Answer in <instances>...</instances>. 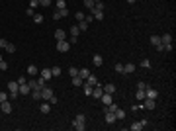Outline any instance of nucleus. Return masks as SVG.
Listing matches in <instances>:
<instances>
[{"instance_id":"nucleus-1","label":"nucleus","mask_w":176,"mask_h":131,"mask_svg":"<svg viewBox=\"0 0 176 131\" xmlns=\"http://www.w3.org/2000/svg\"><path fill=\"white\" fill-rule=\"evenodd\" d=\"M8 94H10L12 98H16V96L20 94V84H18V80H10V82H8Z\"/></svg>"},{"instance_id":"nucleus-2","label":"nucleus","mask_w":176,"mask_h":131,"mask_svg":"<svg viewBox=\"0 0 176 131\" xmlns=\"http://www.w3.org/2000/svg\"><path fill=\"white\" fill-rule=\"evenodd\" d=\"M53 94H55V92H53V88H49L47 84L41 88V100H49L51 96H53Z\"/></svg>"},{"instance_id":"nucleus-3","label":"nucleus","mask_w":176,"mask_h":131,"mask_svg":"<svg viewBox=\"0 0 176 131\" xmlns=\"http://www.w3.org/2000/svg\"><path fill=\"white\" fill-rule=\"evenodd\" d=\"M69 49H71V43H69V41H65V39H63V41H57V51L67 53Z\"/></svg>"},{"instance_id":"nucleus-4","label":"nucleus","mask_w":176,"mask_h":131,"mask_svg":"<svg viewBox=\"0 0 176 131\" xmlns=\"http://www.w3.org/2000/svg\"><path fill=\"white\" fill-rule=\"evenodd\" d=\"M141 104H143L145 110H155V106H157V100H153V98H145Z\"/></svg>"},{"instance_id":"nucleus-5","label":"nucleus","mask_w":176,"mask_h":131,"mask_svg":"<svg viewBox=\"0 0 176 131\" xmlns=\"http://www.w3.org/2000/svg\"><path fill=\"white\" fill-rule=\"evenodd\" d=\"M147 123H149V121L147 120H141V121H135V123H133L131 125V131H141L145 127V125H147Z\"/></svg>"},{"instance_id":"nucleus-6","label":"nucleus","mask_w":176,"mask_h":131,"mask_svg":"<svg viewBox=\"0 0 176 131\" xmlns=\"http://www.w3.org/2000/svg\"><path fill=\"white\" fill-rule=\"evenodd\" d=\"M0 112H2V114H10L12 112V104L8 100H6V102H0Z\"/></svg>"},{"instance_id":"nucleus-7","label":"nucleus","mask_w":176,"mask_h":131,"mask_svg":"<svg viewBox=\"0 0 176 131\" xmlns=\"http://www.w3.org/2000/svg\"><path fill=\"white\" fill-rule=\"evenodd\" d=\"M145 94H147V98H153V100H157V96H159V94H157V90L151 88V86L145 88Z\"/></svg>"},{"instance_id":"nucleus-8","label":"nucleus","mask_w":176,"mask_h":131,"mask_svg":"<svg viewBox=\"0 0 176 131\" xmlns=\"http://www.w3.org/2000/svg\"><path fill=\"white\" fill-rule=\"evenodd\" d=\"M100 100H102V104H104V106H110L112 102H114V100H112V94H108V92H104Z\"/></svg>"},{"instance_id":"nucleus-9","label":"nucleus","mask_w":176,"mask_h":131,"mask_svg":"<svg viewBox=\"0 0 176 131\" xmlns=\"http://www.w3.org/2000/svg\"><path fill=\"white\" fill-rule=\"evenodd\" d=\"M84 82H86V84H90V86L94 88V86H96V84H98V78L94 77V75H88V77H86V80H84Z\"/></svg>"},{"instance_id":"nucleus-10","label":"nucleus","mask_w":176,"mask_h":131,"mask_svg":"<svg viewBox=\"0 0 176 131\" xmlns=\"http://www.w3.org/2000/svg\"><path fill=\"white\" fill-rule=\"evenodd\" d=\"M135 69H137V67L133 65V63H125V65H123V73L131 75V73H135Z\"/></svg>"},{"instance_id":"nucleus-11","label":"nucleus","mask_w":176,"mask_h":131,"mask_svg":"<svg viewBox=\"0 0 176 131\" xmlns=\"http://www.w3.org/2000/svg\"><path fill=\"white\" fill-rule=\"evenodd\" d=\"M92 16H94V20H104V10H98V8H94L92 10Z\"/></svg>"},{"instance_id":"nucleus-12","label":"nucleus","mask_w":176,"mask_h":131,"mask_svg":"<svg viewBox=\"0 0 176 131\" xmlns=\"http://www.w3.org/2000/svg\"><path fill=\"white\" fill-rule=\"evenodd\" d=\"M106 121H108V123H116V121H118V118H116V114H114V112H106Z\"/></svg>"},{"instance_id":"nucleus-13","label":"nucleus","mask_w":176,"mask_h":131,"mask_svg":"<svg viewBox=\"0 0 176 131\" xmlns=\"http://www.w3.org/2000/svg\"><path fill=\"white\" fill-rule=\"evenodd\" d=\"M39 75H41V78H45V80H49V78L53 77V75H51V69H41Z\"/></svg>"},{"instance_id":"nucleus-14","label":"nucleus","mask_w":176,"mask_h":131,"mask_svg":"<svg viewBox=\"0 0 176 131\" xmlns=\"http://www.w3.org/2000/svg\"><path fill=\"white\" fill-rule=\"evenodd\" d=\"M104 92H108V94H114L116 92V84H112V82H108V84H104Z\"/></svg>"},{"instance_id":"nucleus-15","label":"nucleus","mask_w":176,"mask_h":131,"mask_svg":"<svg viewBox=\"0 0 176 131\" xmlns=\"http://www.w3.org/2000/svg\"><path fill=\"white\" fill-rule=\"evenodd\" d=\"M67 37V32H63V30H55V39L57 41H63Z\"/></svg>"},{"instance_id":"nucleus-16","label":"nucleus","mask_w":176,"mask_h":131,"mask_svg":"<svg viewBox=\"0 0 176 131\" xmlns=\"http://www.w3.org/2000/svg\"><path fill=\"white\" fill-rule=\"evenodd\" d=\"M161 43H163V45L172 43V35H170V33H165V35H161Z\"/></svg>"},{"instance_id":"nucleus-17","label":"nucleus","mask_w":176,"mask_h":131,"mask_svg":"<svg viewBox=\"0 0 176 131\" xmlns=\"http://www.w3.org/2000/svg\"><path fill=\"white\" fill-rule=\"evenodd\" d=\"M28 75H30V77H35V75H39V69H37L35 65H30V67H28Z\"/></svg>"},{"instance_id":"nucleus-18","label":"nucleus","mask_w":176,"mask_h":131,"mask_svg":"<svg viewBox=\"0 0 176 131\" xmlns=\"http://www.w3.org/2000/svg\"><path fill=\"white\" fill-rule=\"evenodd\" d=\"M32 100H41V88H33L32 90Z\"/></svg>"},{"instance_id":"nucleus-19","label":"nucleus","mask_w":176,"mask_h":131,"mask_svg":"<svg viewBox=\"0 0 176 131\" xmlns=\"http://www.w3.org/2000/svg\"><path fill=\"white\" fill-rule=\"evenodd\" d=\"M73 129H77V131H84L86 129V125H84V123H80V121H73Z\"/></svg>"},{"instance_id":"nucleus-20","label":"nucleus","mask_w":176,"mask_h":131,"mask_svg":"<svg viewBox=\"0 0 176 131\" xmlns=\"http://www.w3.org/2000/svg\"><path fill=\"white\" fill-rule=\"evenodd\" d=\"M39 112H41V114H49V112H51V104H47V100H45V104L39 106Z\"/></svg>"},{"instance_id":"nucleus-21","label":"nucleus","mask_w":176,"mask_h":131,"mask_svg":"<svg viewBox=\"0 0 176 131\" xmlns=\"http://www.w3.org/2000/svg\"><path fill=\"white\" fill-rule=\"evenodd\" d=\"M32 92V88H30V84L26 82V84H20V94H30Z\"/></svg>"},{"instance_id":"nucleus-22","label":"nucleus","mask_w":176,"mask_h":131,"mask_svg":"<svg viewBox=\"0 0 176 131\" xmlns=\"http://www.w3.org/2000/svg\"><path fill=\"white\" fill-rule=\"evenodd\" d=\"M84 84V78H80V77H73V86H82Z\"/></svg>"},{"instance_id":"nucleus-23","label":"nucleus","mask_w":176,"mask_h":131,"mask_svg":"<svg viewBox=\"0 0 176 131\" xmlns=\"http://www.w3.org/2000/svg\"><path fill=\"white\" fill-rule=\"evenodd\" d=\"M92 63H94V67H100L102 63H104V59H102V55H94V59H92Z\"/></svg>"},{"instance_id":"nucleus-24","label":"nucleus","mask_w":176,"mask_h":131,"mask_svg":"<svg viewBox=\"0 0 176 131\" xmlns=\"http://www.w3.org/2000/svg\"><path fill=\"white\" fill-rule=\"evenodd\" d=\"M55 8H57V10H65V8H67V2H65V0H57V2H55Z\"/></svg>"},{"instance_id":"nucleus-25","label":"nucleus","mask_w":176,"mask_h":131,"mask_svg":"<svg viewBox=\"0 0 176 131\" xmlns=\"http://www.w3.org/2000/svg\"><path fill=\"white\" fill-rule=\"evenodd\" d=\"M88 26H90V24H88L86 20H82V22H78V30H80V32H86Z\"/></svg>"},{"instance_id":"nucleus-26","label":"nucleus","mask_w":176,"mask_h":131,"mask_svg":"<svg viewBox=\"0 0 176 131\" xmlns=\"http://www.w3.org/2000/svg\"><path fill=\"white\" fill-rule=\"evenodd\" d=\"M69 33H71L73 37H78V33H80V30H78V26H73V28L69 30Z\"/></svg>"},{"instance_id":"nucleus-27","label":"nucleus","mask_w":176,"mask_h":131,"mask_svg":"<svg viewBox=\"0 0 176 131\" xmlns=\"http://www.w3.org/2000/svg\"><path fill=\"white\" fill-rule=\"evenodd\" d=\"M135 96H137V100H139V102H143V100L147 98V94H145V90H137V94H135Z\"/></svg>"},{"instance_id":"nucleus-28","label":"nucleus","mask_w":176,"mask_h":131,"mask_svg":"<svg viewBox=\"0 0 176 131\" xmlns=\"http://www.w3.org/2000/svg\"><path fill=\"white\" fill-rule=\"evenodd\" d=\"M82 88H84V94H86V96H92V86H90V84H86V82H84V84H82Z\"/></svg>"},{"instance_id":"nucleus-29","label":"nucleus","mask_w":176,"mask_h":131,"mask_svg":"<svg viewBox=\"0 0 176 131\" xmlns=\"http://www.w3.org/2000/svg\"><path fill=\"white\" fill-rule=\"evenodd\" d=\"M84 6H86L88 10H94V6H96V2H94V0H84Z\"/></svg>"},{"instance_id":"nucleus-30","label":"nucleus","mask_w":176,"mask_h":131,"mask_svg":"<svg viewBox=\"0 0 176 131\" xmlns=\"http://www.w3.org/2000/svg\"><path fill=\"white\" fill-rule=\"evenodd\" d=\"M28 84H30V88H32V90H33V88H39V86H37V80H35V78H28Z\"/></svg>"},{"instance_id":"nucleus-31","label":"nucleus","mask_w":176,"mask_h":131,"mask_svg":"<svg viewBox=\"0 0 176 131\" xmlns=\"http://www.w3.org/2000/svg\"><path fill=\"white\" fill-rule=\"evenodd\" d=\"M88 75H90V71H88V69H80V71H78V77H80V78H86Z\"/></svg>"},{"instance_id":"nucleus-32","label":"nucleus","mask_w":176,"mask_h":131,"mask_svg":"<svg viewBox=\"0 0 176 131\" xmlns=\"http://www.w3.org/2000/svg\"><path fill=\"white\" fill-rule=\"evenodd\" d=\"M151 43L153 45H161V35H151Z\"/></svg>"},{"instance_id":"nucleus-33","label":"nucleus","mask_w":176,"mask_h":131,"mask_svg":"<svg viewBox=\"0 0 176 131\" xmlns=\"http://www.w3.org/2000/svg\"><path fill=\"white\" fill-rule=\"evenodd\" d=\"M116 110H118V104H114V102H112L110 106H106V110H104V112H114V114H116Z\"/></svg>"},{"instance_id":"nucleus-34","label":"nucleus","mask_w":176,"mask_h":131,"mask_svg":"<svg viewBox=\"0 0 176 131\" xmlns=\"http://www.w3.org/2000/svg\"><path fill=\"white\" fill-rule=\"evenodd\" d=\"M33 22L41 24V22H43V14H33Z\"/></svg>"},{"instance_id":"nucleus-35","label":"nucleus","mask_w":176,"mask_h":131,"mask_svg":"<svg viewBox=\"0 0 176 131\" xmlns=\"http://www.w3.org/2000/svg\"><path fill=\"white\" fill-rule=\"evenodd\" d=\"M116 118H118V120H123V118H125V112H123V110H116Z\"/></svg>"},{"instance_id":"nucleus-36","label":"nucleus","mask_w":176,"mask_h":131,"mask_svg":"<svg viewBox=\"0 0 176 131\" xmlns=\"http://www.w3.org/2000/svg\"><path fill=\"white\" fill-rule=\"evenodd\" d=\"M69 75H71V77H78V69L77 67H71V69H69Z\"/></svg>"},{"instance_id":"nucleus-37","label":"nucleus","mask_w":176,"mask_h":131,"mask_svg":"<svg viewBox=\"0 0 176 131\" xmlns=\"http://www.w3.org/2000/svg\"><path fill=\"white\" fill-rule=\"evenodd\" d=\"M51 75H53V77H61V69H59V67H53V69H51Z\"/></svg>"},{"instance_id":"nucleus-38","label":"nucleus","mask_w":176,"mask_h":131,"mask_svg":"<svg viewBox=\"0 0 176 131\" xmlns=\"http://www.w3.org/2000/svg\"><path fill=\"white\" fill-rule=\"evenodd\" d=\"M6 51H8V53H14V51H16V45L8 41V45H6Z\"/></svg>"},{"instance_id":"nucleus-39","label":"nucleus","mask_w":176,"mask_h":131,"mask_svg":"<svg viewBox=\"0 0 176 131\" xmlns=\"http://www.w3.org/2000/svg\"><path fill=\"white\" fill-rule=\"evenodd\" d=\"M75 120H77V121H80V123H86V116H84V114H78V116L75 118Z\"/></svg>"},{"instance_id":"nucleus-40","label":"nucleus","mask_w":176,"mask_h":131,"mask_svg":"<svg viewBox=\"0 0 176 131\" xmlns=\"http://www.w3.org/2000/svg\"><path fill=\"white\" fill-rule=\"evenodd\" d=\"M147 86H149V84H147V82H143V80H139V82H137V90H145Z\"/></svg>"},{"instance_id":"nucleus-41","label":"nucleus","mask_w":176,"mask_h":131,"mask_svg":"<svg viewBox=\"0 0 176 131\" xmlns=\"http://www.w3.org/2000/svg\"><path fill=\"white\" fill-rule=\"evenodd\" d=\"M37 6H39V0H30V8H32V10H35Z\"/></svg>"},{"instance_id":"nucleus-42","label":"nucleus","mask_w":176,"mask_h":131,"mask_svg":"<svg viewBox=\"0 0 176 131\" xmlns=\"http://www.w3.org/2000/svg\"><path fill=\"white\" fill-rule=\"evenodd\" d=\"M114 69H116V73H123V63H116Z\"/></svg>"},{"instance_id":"nucleus-43","label":"nucleus","mask_w":176,"mask_h":131,"mask_svg":"<svg viewBox=\"0 0 176 131\" xmlns=\"http://www.w3.org/2000/svg\"><path fill=\"white\" fill-rule=\"evenodd\" d=\"M141 67H143V69H149V67H151V61H149V59H143V61H141Z\"/></svg>"},{"instance_id":"nucleus-44","label":"nucleus","mask_w":176,"mask_h":131,"mask_svg":"<svg viewBox=\"0 0 176 131\" xmlns=\"http://www.w3.org/2000/svg\"><path fill=\"white\" fill-rule=\"evenodd\" d=\"M75 18H77L78 22H82V20H84V18H86V16H84V14H82V12H77V14H75Z\"/></svg>"},{"instance_id":"nucleus-45","label":"nucleus","mask_w":176,"mask_h":131,"mask_svg":"<svg viewBox=\"0 0 176 131\" xmlns=\"http://www.w3.org/2000/svg\"><path fill=\"white\" fill-rule=\"evenodd\" d=\"M0 71H8V63H6L4 59L0 61Z\"/></svg>"},{"instance_id":"nucleus-46","label":"nucleus","mask_w":176,"mask_h":131,"mask_svg":"<svg viewBox=\"0 0 176 131\" xmlns=\"http://www.w3.org/2000/svg\"><path fill=\"white\" fill-rule=\"evenodd\" d=\"M39 6H43V8L51 6V0H39Z\"/></svg>"},{"instance_id":"nucleus-47","label":"nucleus","mask_w":176,"mask_h":131,"mask_svg":"<svg viewBox=\"0 0 176 131\" xmlns=\"http://www.w3.org/2000/svg\"><path fill=\"white\" fill-rule=\"evenodd\" d=\"M53 18H55V20H61V18H63V16H61V10H55V12H53Z\"/></svg>"},{"instance_id":"nucleus-48","label":"nucleus","mask_w":176,"mask_h":131,"mask_svg":"<svg viewBox=\"0 0 176 131\" xmlns=\"http://www.w3.org/2000/svg\"><path fill=\"white\" fill-rule=\"evenodd\" d=\"M131 110H133V112H139V110H145V108H143V104H135Z\"/></svg>"},{"instance_id":"nucleus-49","label":"nucleus","mask_w":176,"mask_h":131,"mask_svg":"<svg viewBox=\"0 0 176 131\" xmlns=\"http://www.w3.org/2000/svg\"><path fill=\"white\" fill-rule=\"evenodd\" d=\"M8 100V94L6 92H0V102H6Z\"/></svg>"},{"instance_id":"nucleus-50","label":"nucleus","mask_w":176,"mask_h":131,"mask_svg":"<svg viewBox=\"0 0 176 131\" xmlns=\"http://www.w3.org/2000/svg\"><path fill=\"white\" fill-rule=\"evenodd\" d=\"M28 82V77H20L18 78V84H26Z\"/></svg>"},{"instance_id":"nucleus-51","label":"nucleus","mask_w":176,"mask_h":131,"mask_svg":"<svg viewBox=\"0 0 176 131\" xmlns=\"http://www.w3.org/2000/svg\"><path fill=\"white\" fill-rule=\"evenodd\" d=\"M57 102H59V100H57V96H55V94H53V96L49 98V104H57Z\"/></svg>"},{"instance_id":"nucleus-52","label":"nucleus","mask_w":176,"mask_h":131,"mask_svg":"<svg viewBox=\"0 0 176 131\" xmlns=\"http://www.w3.org/2000/svg\"><path fill=\"white\" fill-rule=\"evenodd\" d=\"M6 45H8V41H6V39H2V37H0V47H4V49H6Z\"/></svg>"},{"instance_id":"nucleus-53","label":"nucleus","mask_w":176,"mask_h":131,"mask_svg":"<svg viewBox=\"0 0 176 131\" xmlns=\"http://www.w3.org/2000/svg\"><path fill=\"white\" fill-rule=\"evenodd\" d=\"M127 2H129V4H133V2H135V0H127Z\"/></svg>"},{"instance_id":"nucleus-54","label":"nucleus","mask_w":176,"mask_h":131,"mask_svg":"<svg viewBox=\"0 0 176 131\" xmlns=\"http://www.w3.org/2000/svg\"><path fill=\"white\" fill-rule=\"evenodd\" d=\"M94 2H100V0H94Z\"/></svg>"},{"instance_id":"nucleus-55","label":"nucleus","mask_w":176,"mask_h":131,"mask_svg":"<svg viewBox=\"0 0 176 131\" xmlns=\"http://www.w3.org/2000/svg\"><path fill=\"white\" fill-rule=\"evenodd\" d=\"M0 61H2V57H0Z\"/></svg>"}]
</instances>
